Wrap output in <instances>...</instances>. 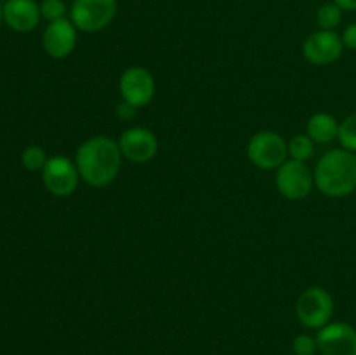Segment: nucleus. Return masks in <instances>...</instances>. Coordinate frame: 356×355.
I'll return each instance as SVG.
<instances>
[{
    "label": "nucleus",
    "instance_id": "7",
    "mask_svg": "<svg viewBox=\"0 0 356 355\" xmlns=\"http://www.w3.org/2000/svg\"><path fill=\"white\" fill-rule=\"evenodd\" d=\"M79 169L68 157L56 155L45 162L42 169V180L45 188L56 197H68L79 187Z\"/></svg>",
    "mask_w": 356,
    "mask_h": 355
},
{
    "label": "nucleus",
    "instance_id": "17",
    "mask_svg": "<svg viewBox=\"0 0 356 355\" xmlns=\"http://www.w3.org/2000/svg\"><path fill=\"white\" fill-rule=\"evenodd\" d=\"M47 155H45L44 148L37 145L26 146L21 153V162H23L24 169L28 171H42L44 169L45 162H47Z\"/></svg>",
    "mask_w": 356,
    "mask_h": 355
},
{
    "label": "nucleus",
    "instance_id": "18",
    "mask_svg": "<svg viewBox=\"0 0 356 355\" xmlns=\"http://www.w3.org/2000/svg\"><path fill=\"white\" fill-rule=\"evenodd\" d=\"M339 138L341 145L344 150L356 153V113L350 115L343 124H339Z\"/></svg>",
    "mask_w": 356,
    "mask_h": 355
},
{
    "label": "nucleus",
    "instance_id": "5",
    "mask_svg": "<svg viewBox=\"0 0 356 355\" xmlns=\"http://www.w3.org/2000/svg\"><path fill=\"white\" fill-rule=\"evenodd\" d=\"M247 155L259 169H278L287 160L289 145L277 132L263 131L252 136L247 146Z\"/></svg>",
    "mask_w": 356,
    "mask_h": 355
},
{
    "label": "nucleus",
    "instance_id": "13",
    "mask_svg": "<svg viewBox=\"0 0 356 355\" xmlns=\"http://www.w3.org/2000/svg\"><path fill=\"white\" fill-rule=\"evenodd\" d=\"M40 17V6L35 0H7L3 6V21L19 33L35 30Z\"/></svg>",
    "mask_w": 356,
    "mask_h": 355
},
{
    "label": "nucleus",
    "instance_id": "6",
    "mask_svg": "<svg viewBox=\"0 0 356 355\" xmlns=\"http://www.w3.org/2000/svg\"><path fill=\"white\" fill-rule=\"evenodd\" d=\"M315 176L301 160H285L277 171V188L289 200H301L312 194Z\"/></svg>",
    "mask_w": 356,
    "mask_h": 355
},
{
    "label": "nucleus",
    "instance_id": "11",
    "mask_svg": "<svg viewBox=\"0 0 356 355\" xmlns=\"http://www.w3.org/2000/svg\"><path fill=\"white\" fill-rule=\"evenodd\" d=\"M117 143L122 157H125V159L134 164L148 162L159 152V141H156L155 134L145 127L127 129L118 138Z\"/></svg>",
    "mask_w": 356,
    "mask_h": 355
},
{
    "label": "nucleus",
    "instance_id": "12",
    "mask_svg": "<svg viewBox=\"0 0 356 355\" xmlns=\"http://www.w3.org/2000/svg\"><path fill=\"white\" fill-rule=\"evenodd\" d=\"M44 51L51 58L63 59L73 52L76 45V26L66 17L58 21H52L47 24L42 37Z\"/></svg>",
    "mask_w": 356,
    "mask_h": 355
},
{
    "label": "nucleus",
    "instance_id": "24",
    "mask_svg": "<svg viewBox=\"0 0 356 355\" xmlns=\"http://www.w3.org/2000/svg\"><path fill=\"white\" fill-rule=\"evenodd\" d=\"M2 19H3V7L0 6V23H2Z\"/></svg>",
    "mask_w": 356,
    "mask_h": 355
},
{
    "label": "nucleus",
    "instance_id": "14",
    "mask_svg": "<svg viewBox=\"0 0 356 355\" xmlns=\"http://www.w3.org/2000/svg\"><path fill=\"white\" fill-rule=\"evenodd\" d=\"M308 136L315 143H330L339 134V124L329 113H315L308 120Z\"/></svg>",
    "mask_w": 356,
    "mask_h": 355
},
{
    "label": "nucleus",
    "instance_id": "23",
    "mask_svg": "<svg viewBox=\"0 0 356 355\" xmlns=\"http://www.w3.org/2000/svg\"><path fill=\"white\" fill-rule=\"evenodd\" d=\"M334 3L339 6L343 10H348V13L356 10V0H334Z\"/></svg>",
    "mask_w": 356,
    "mask_h": 355
},
{
    "label": "nucleus",
    "instance_id": "21",
    "mask_svg": "<svg viewBox=\"0 0 356 355\" xmlns=\"http://www.w3.org/2000/svg\"><path fill=\"white\" fill-rule=\"evenodd\" d=\"M341 38H343L344 47L356 51V23H351L350 26H346V30H344L343 37Z\"/></svg>",
    "mask_w": 356,
    "mask_h": 355
},
{
    "label": "nucleus",
    "instance_id": "1",
    "mask_svg": "<svg viewBox=\"0 0 356 355\" xmlns=\"http://www.w3.org/2000/svg\"><path fill=\"white\" fill-rule=\"evenodd\" d=\"M76 169L80 178L90 187H106L120 173L122 152L118 143L106 136H94L76 150Z\"/></svg>",
    "mask_w": 356,
    "mask_h": 355
},
{
    "label": "nucleus",
    "instance_id": "20",
    "mask_svg": "<svg viewBox=\"0 0 356 355\" xmlns=\"http://www.w3.org/2000/svg\"><path fill=\"white\" fill-rule=\"evenodd\" d=\"M292 350L296 355H315L318 352L316 338L309 336V334H299L292 341Z\"/></svg>",
    "mask_w": 356,
    "mask_h": 355
},
{
    "label": "nucleus",
    "instance_id": "8",
    "mask_svg": "<svg viewBox=\"0 0 356 355\" xmlns=\"http://www.w3.org/2000/svg\"><path fill=\"white\" fill-rule=\"evenodd\" d=\"M118 87L125 103L132 104L134 108L146 106L155 96V80L152 73L143 66H132L125 70Z\"/></svg>",
    "mask_w": 356,
    "mask_h": 355
},
{
    "label": "nucleus",
    "instance_id": "16",
    "mask_svg": "<svg viewBox=\"0 0 356 355\" xmlns=\"http://www.w3.org/2000/svg\"><path fill=\"white\" fill-rule=\"evenodd\" d=\"M316 21H318V26L322 30H334L343 21V9L334 2L323 3L316 13Z\"/></svg>",
    "mask_w": 356,
    "mask_h": 355
},
{
    "label": "nucleus",
    "instance_id": "2",
    "mask_svg": "<svg viewBox=\"0 0 356 355\" xmlns=\"http://www.w3.org/2000/svg\"><path fill=\"white\" fill-rule=\"evenodd\" d=\"M315 184L323 195L341 198L356 190V155L350 150L336 148L318 160Z\"/></svg>",
    "mask_w": 356,
    "mask_h": 355
},
{
    "label": "nucleus",
    "instance_id": "4",
    "mask_svg": "<svg viewBox=\"0 0 356 355\" xmlns=\"http://www.w3.org/2000/svg\"><path fill=\"white\" fill-rule=\"evenodd\" d=\"M299 322L308 329H322L330 322L334 313V299L323 287H309L296 303Z\"/></svg>",
    "mask_w": 356,
    "mask_h": 355
},
{
    "label": "nucleus",
    "instance_id": "19",
    "mask_svg": "<svg viewBox=\"0 0 356 355\" xmlns=\"http://www.w3.org/2000/svg\"><path fill=\"white\" fill-rule=\"evenodd\" d=\"M40 14L44 19L49 21V23L63 19L66 14L65 0H44V2L40 3Z\"/></svg>",
    "mask_w": 356,
    "mask_h": 355
},
{
    "label": "nucleus",
    "instance_id": "3",
    "mask_svg": "<svg viewBox=\"0 0 356 355\" xmlns=\"http://www.w3.org/2000/svg\"><path fill=\"white\" fill-rule=\"evenodd\" d=\"M117 14V0H73L70 17L76 30L94 33L113 21Z\"/></svg>",
    "mask_w": 356,
    "mask_h": 355
},
{
    "label": "nucleus",
    "instance_id": "9",
    "mask_svg": "<svg viewBox=\"0 0 356 355\" xmlns=\"http://www.w3.org/2000/svg\"><path fill=\"white\" fill-rule=\"evenodd\" d=\"M316 345L322 355H356V329L346 322H329L318 329Z\"/></svg>",
    "mask_w": 356,
    "mask_h": 355
},
{
    "label": "nucleus",
    "instance_id": "10",
    "mask_svg": "<svg viewBox=\"0 0 356 355\" xmlns=\"http://www.w3.org/2000/svg\"><path fill=\"white\" fill-rule=\"evenodd\" d=\"M343 38L334 30H320L309 35L302 45V54L309 63L325 66L337 61L343 54Z\"/></svg>",
    "mask_w": 356,
    "mask_h": 355
},
{
    "label": "nucleus",
    "instance_id": "15",
    "mask_svg": "<svg viewBox=\"0 0 356 355\" xmlns=\"http://www.w3.org/2000/svg\"><path fill=\"white\" fill-rule=\"evenodd\" d=\"M289 145V155L294 160H301L306 162L308 159H312L313 153H315V141L309 138L308 134H298L291 139Z\"/></svg>",
    "mask_w": 356,
    "mask_h": 355
},
{
    "label": "nucleus",
    "instance_id": "22",
    "mask_svg": "<svg viewBox=\"0 0 356 355\" xmlns=\"http://www.w3.org/2000/svg\"><path fill=\"white\" fill-rule=\"evenodd\" d=\"M117 113H118V117L120 118H131L132 115L136 113V108L132 106V104H129V103H122V104H118V108H117Z\"/></svg>",
    "mask_w": 356,
    "mask_h": 355
}]
</instances>
